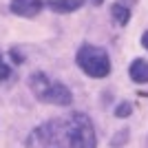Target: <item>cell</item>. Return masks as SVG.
<instances>
[{"instance_id":"cell-1","label":"cell","mask_w":148,"mask_h":148,"mask_svg":"<svg viewBox=\"0 0 148 148\" xmlns=\"http://www.w3.org/2000/svg\"><path fill=\"white\" fill-rule=\"evenodd\" d=\"M95 128L84 113L56 117L31 130L27 148H95Z\"/></svg>"},{"instance_id":"cell-2","label":"cell","mask_w":148,"mask_h":148,"mask_svg":"<svg viewBox=\"0 0 148 148\" xmlns=\"http://www.w3.org/2000/svg\"><path fill=\"white\" fill-rule=\"evenodd\" d=\"M29 86L31 93L36 95V99L44 102V104H56V106H69L73 102V95L62 82L51 80L49 75H44L42 71L29 75Z\"/></svg>"},{"instance_id":"cell-3","label":"cell","mask_w":148,"mask_h":148,"mask_svg":"<svg viewBox=\"0 0 148 148\" xmlns=\"http://www.w3.org/2000/svg\"><path fill=\"white\" fill-rule=\"evenodd\" d=\"M77 66L88 75V77H106L111 73V58L102 47L95 44H82L77 56H75Z\"/></svg>"},{"instance_id":"cell-4","label":"cell","mask_w":148,"mask_h":148,"mask_svg":"<svg viewBox=\"0 0 148 148\" xmlns=\"http://www.w3.org/2000/svg\"><path fill=\"white\" fill-rule=\"evenodd\" d=\"M42 7H44L42 0H11L9 9H11L16 16H22V18H33V16H38V13L42 11Z\"/></svg>"},{"instance_id":"cell-5","label":"cell","mask_w":148,"mask_h":148,"mask_svg":"<svg viewBox=\"0 0 148 148\" xmlns=\"http://www.w3.org/2000/svg\"><path fill=\"white\" fill-rule=\"evenodd\" d=\"M130 73V80L137 82V84H148V62L146 60H133V64H130L128 69Z\"/></svg>"},{"instance_id":"cell-6","label":"cell","mask_w":148,"mask_h":148,"mask_svg":"<svg viewBox=\"0 0 148 148\" xmlns=\"http://www.w3.org/2000/svg\"><path fill=\"white\" fill-rule=\"evenodd\" d=\"M82 5H84V0H49V7L58 13H71L80 9Z\"/></svg>"},{"instance_id":"cell-7","label":"cell","mask_w":148,"mask_h":148,"mask_svg":"<svg viewBox=\"0 0 148 148\" xmlns=\"http://www.w3.org/2000/svg\"><path fill=\"white\" fill-rule=\"evenodd\" d=\"M111 16L119 27H124V25H128V20H130V9L119 5V2H115V5L111 7Z\"/></svg>"},{"instance_id":"cell-8","label":"cell","mask_w":148,"mask_h":148,"mask_svg":"<svg viewBox=\"0 0 148 148\" xmlns=\"http://www.w3.org/2000/svg\"><path fill=\"white\" fill-rule=\"evenodd\" d=\"M130 113H133V106H130L128 102H124V104H119L117 108H115V115H117V117H128Z\"/></svg>"},{"instance_id":"cell-9","label":"cell","mask_w":148,"mask_h":148,"mask_svg":"<svg viewBox=\"0 0 148 148\" xmlns=\"http://www.w3.org/2000/svg\"><path fill=\"white\" fill-rule=\"evenodd\" d=\"M9 73H11V69H9L5 62L0 60V80H7V77H9Z\"/></svg>"},{"instance_id":"cell-10","label":"cell","mask_w":148,"mask_h":148,"mask_svg":"<svg viewBox=\"0 0 148 148\" xmlns=\"http://www.w3.org/2000/svg\"><path fill=\"white\" fill-rule=\"evenodd\" d=\"M142 44H144V49L148 51V31H146V33L142 36Z\"/></svg>"},{"instance_id":"cell-11","label":"cell","mask_w":148,"mask_h":148,"mask_svg":"<svg viewBox=\"0 0 148 148\" xmlns=\"http://www.w3.org/2000/svg\"><path fill=\"white\" fill-rule=\"evenodd\" d=\"M102 2H104V0H93V5H102Z\"/></svg>"}]
</instances>
